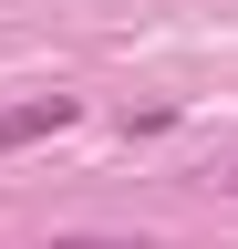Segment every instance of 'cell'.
I'll list each match as a JSON object with an SVG mask.
<instances>
[{
    "mask_svg": "<svg viewBox=\"0 0 238 249\" xmlns=\"http://www.w3.org/2000/svg\"><path fill=\"white\" fill-rule=\"evenodd\" d=\"M52 249H145V239H52Z\"/></svg>",
    "mask_w": 238,
    "mask_h": 249,
    "instance_id": "cell-2",
    "label": "cell"
},
{
    "mask_svg": "<svg viewBox=\"0 0 238 249\" xmlns=\"http://www.w3.org/2000/svg\"><path fill=\"white\" fill-rule=\"evenodd\" d=\"M73 124V93H32V104H0V156L32 145V135H63Z\"/></svg>",
    "mask_w": 238,
    "mask_h": 249,
    "instance_id": "cell-1",
    "label": "cell"
},
{
    "mask_svg": "<svg viewBox=\"0 0 238 249\" xmlns=\"http://www.w3.org/2000/svg\"><path fill=\"white\" fill-rule=\"evenodd\" d=\"M228 187H238V177H228Z\"/></svg>",
    "mask_w": 238,
    "mask_h": 249,
    "instance_id": "cell-3",
    "label": "cell"
}]
</instances>
